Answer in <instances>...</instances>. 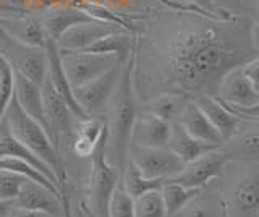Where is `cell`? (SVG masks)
Returning a JSON list of instances; mask_svg holds the SVG:
<instances>
[{"label": "cell", "instance_id": "ee69618b", "mask_svg": "<svg viewBox=\"0 0 259 217\" xmlns=\"http://www.w3.org/2000/svg\"><path fill=\"white\" fill-rule=\"evenodd\" d=\"M257 217H259V214H257Z\"/></svg>", "mask_w": 259, "mask_h": 217}, {"label": "cell", "instance_id": "5b68a950", "mask_svg": "<svg viewBox=\"0 0 259 217\" xmlns=\"http://www.w3.org/2000/svg\"><path fill=\"white\" fill-rule=\"evenodd\" d=\"M0 55L10 63V67L15 71L29 78L36 84L42 86L47 76L46 49L23 44L0 29Z\"/></svg>", "mask_w": 259, "mask_h": 217}, {"label": "cell", "instance_id": "d6a6232c", "mask_svg": "<svg viewBox=\"0 0 259 217\" xmlns=\"http://www.w3.org/2000/svg\"><path fill=\"white\" fill-rule=\"evenodd\" d=\"M107 217H135V199L121 188L120 183L110 198Z\"/></svg>", "mask_w": 259, "mask_h": 217}, {"label": "cell", "instance_id": "cb8c5ba5", "mask_svg": "<svg viewBox=\"0 0 259 217\" xmlns=\"http://www.w3.org/2000/svg\"><path fill=\"white\" fill-rule=\"evenodd\" d=\"M190 99V96L178 91H162L160 94L154 96L152 99L146 102L143 110L149 112V114L164 120V122L174 123L178 120L182 110L185 109Z\"/></svg>", "mask_w": 259, "mask_h": 217}, {"label": "cell", "instance_id": "ba28073f", "mask_svg": "<svg viewBox=\"0 0 259 217\" xmlns=\"http://www.w3.org/2000/svg\"><path fill=\"white\" fill-rule=\"evenodd\" d=\"M42 98H44V114L47 120L49 136L54 146L60 149L62 138H71L75 135V114L63 101L62 96L54 90V86L46 76L42 83Z\"/></svg>", "mask_w": 259, "mask_h": 217}, {"label": "cell", "instance_id": "83f0119b", "mask_svg": "<svg viewBox=\"0 0 259 217\" xmlns=\"http://www.w3.org/2000/svg\"><path fill=\"white\" fill-rule=\"evenodd\" d=\"M120 185L130 196L133 199L144 195V193L152 191V190H160L164 180H152V179H146V177L138 170L136 165L128 159V162L121 172V179Z\"/></svg>", "mask_w": 259, "mask_h": 217}, {"label": "cell", "instance_id": "74e56055", "mask_svg": "<svg viewBox=\"0 0 259 217\" xmlns=\"http://www.w3.org/2000/svg\"><path fill=\"white\" fill-rule=\"evenodd\" d=\"M241 70L245 76L249 79V83L253 84L254 90L259 93V54L251 60H248L245 65H241Z\"/></svg>", "mask_w": 259, "mask_h": 217}, {"label": "cell", "instance_id": "d590c367", "mask_svg": "<svg viewBox=\"0 0 259 217\" xmlns=\"http://www.w3.org/2000/svg\"><path fill=\"white\" fill-rule=\"evenodd\" d=\"M235 151L241 157H259V132H251L238 138Z\"/></svg>", "mask_w": 259, "mask_h": 217}, {"label": "cell", "instance_id": "277c9868", "mask_svg": "<svg viewBox=\"0 0 259 217\" xmlns=\"http://www.w3.org/2000/svg\"><path fill=\"white\" fill-rule=\"evenodd\" d=\"M105 141H107V128H104L101 140L91 154L88 199L86 203H81L94 217H107L110 198L121 179L120 170L112 165L105 156Z\"/></svg>", "mask_w": 259, "mask_h": 217}, {"label": "cell", "instance_id": "d4e9b609", "mask_svg": "<svg viewBox=\"0 0 259 217\" xmlns=\"http://www.w3.org/2000/svg\"><path fill=\"white\" fill-rule=\"evenodd\" d=\"M105 128V120L97 117H88L84 120H78L75 126V140H73V152L78 157H91L97 143Z\"/></svg>", "mask_w": 259, "mask_h": 217}, {"label": "cell", "instance_id": "1f68e13d", "mask_svg": "<svg viewBox=\"0 0 259 217\" xmlns=\"http://www.w3.org/2000/svg\"><path fill=\"white\" fill-rule=\"evenodd\" d=\"M201 195L202 193H199L188 206L182 209V211L174 217H229L227 206L224 203L221 207H219V211H215V207L210 206L207 201L201 199Z\"/></svg>", "mask_w": 259, "mask_h": 217}, {"label": "cell", "instance_id": "3957f363", "mask_svg": "<svg viewBox=\"0 0 259 217\" xmlns=\"http://www.w3.org/2000/svg\"><path fill=\"white\" fill-rule=\"evenodd\" d=\"M4 117L7 118L8 126H10L12 133L16 138L23 144H26V146L54 172V175L57 177V182H59V193H60L59 198L62 195H68V188H67L68 180H67V172H65V165L62 159V151H59L54 146L51 136H49V133L46 132V128L42 125L24 114L18 101L15 98V94L12 96V101L8 104Z\"/></svg>", "mask_w": 259, "mask_h": 217}, {"label": "cell", "instance_id": "4dcf8cb0", "mask_svg": "<svg viewBox=\"0 0 259 217\" xmlns=\"http://www.w3.org/2000/svg\"><path fill=\"white\" fill-rule=\"evenodd\" d=\"M135 217H168L160 190H152L135 198Z\"/></svg>", "mask_w": 259, "mask_h": 217}, {"label": "cell", "instance_id": "603a6c76", "mask_svg": "<svg viewBox=\"0 0 259 217\" xmlns=\"http://www.w3.org/2000/svg\"><path fill=\"white\" fill-rule=\"evenodd\" d=\"M232 206L237 212L256 217L259 214V172L245 175L232 190Z\"/></svg>", "mask_w": 259, "mask_h": 217}, {"label": "cell", "instance_id": "7c38bea8", "mask_svg": "<svg viewBox=\"0 0 259 217\" xmlns=\"http://www.w3.org/2000/svg\"><path fill=\"white\" fill-rule=\"evenodd\" d=\"M120 31H128V29L118 25H113V23L94 20L70 28L67 33H63L57 39L55 44L60 51H84L91 44L99 41V39L113 33H120Z\"/></svg>", "mask_w": 259, "mask_h": 217}, {"label": "cell", "instance_id": "ab89813d", "mask_svg": "<svg viewBox=\"0 0 259 217\" xmlns=\"http://www.w3.org/2000/svg\"><path fill=\"white\" fill-rule=\"evenodd\" d=\"M7 217H44V214H37V212H31V211H24V209L13 207L12 212Z\"/></svg>", "mask_w": 259, "mask_h": 217}, {"label": "cell", "instance_id": "6da1fadb", "mask_svg": "<svg viewBox=\"0 0 259 217\" xmlns=\"http://www.w3.org/2000/svg\"><path fill=\"white\" fill-rule=\"evenodd\" d=\"M238 21H221L201 17L168 39L165 47L168 91H178L191 99L215 96L224 76L256 57L253 42Z\"/></svg>", "mask_w": 259, "mask_h": 217}, {"label": "cell", "instance_id": "f1b7e54d", "mask_svg": "<svg viewBox=\"0 0 259 217\" xmlns=\"http://www.w3.org/2000/svg\"><path fill=\"white\" fill-rule=\"evenodd\" d=\"M57 5H79L78 0H0V13H34Z\"/></svg>", "mask_w": 259, "mask_h": 217}, {"label": "cell", "instance_id": "836d02e7", "mask_svg": "<svg viewBox=\"0 0 259 217\" xmlns=\"http://www.w3.org/2000/svg\"><path fill=\"white\" fill-rule=\"evenodd\" d=\"M13 96V68L2 55H0V120L4 118L5 110Z\"/></svg>", "mask_w": 259, "mask_h": 217}, {"label": "cell", "instance_id": "4316f807", "mask_svg": "<svg viewBox=\"0 0 259 217\" xmlns=\"http://www.w3.org/2000/svg\"><path fill=\"white\" fill-rule=\"evenodd\" d=\"M202 191H204V188H190V187H183L180 183L164 182L160 193H162V198H164L167 215L168 217L177 215Z\"/></svg>", "mask_w": 259, "mask_h": 217}, {"label": "cell", "instance_id": "f35d334b", "mask_svg": "<svg viewBox=\"0 0 259 217\" xmlns=\"http://www.w3.org/2000/svg\"><path fill=\"white\" fill-rule=\"evenodd\" d=\"M212 2L219 10L229 12L232 15H237V17H240V12L245 7L248 10V0H212Z\"/></svg>", "mask_w": 259, "mask_h": 217}, {"label": "cell", "instance_id": "8992f818", "mask_svg": "<svg viewBox=\"0 0 259 217\" xmlns=\"http://www.w3.org/2000/svg\"><path fill=\"white\" fill-rule=\"evenodd\" d=\"M60 59L63 71L73 90L93 81L94 78L104 75L105 71L123 63L117 55L88 51H60Z\"/></svg>", "mask_w": 259, "mask_h": 217}, {"label": "cell", "instance_id": "ffe728a7", "mask_svg": "<svg viewBox=\"0 0 259 217\" xmlns=\"http://www.w3.org/2000/svg\"><path fill=\"white\" fill-rule=\"evenodd\" d=\"M194 102L204 112V115L210 120V123L215 126V130L221 135L224 143L232 140L237 135L241 118L227 109L215 96H199V98L194 99Z\"/></svg>", "mask_w": 259, "mask_h": 217}, {"label": "cell", "instance_id": "7402d4cb", "mask_svg": "<svg viewBox=\"0 0 259 217\" xmlns=\"http://www.w3.org/2000/svg\"><path fill=\"white\" fill-rule=\"evenodd\" d=\"M219 148H222V146H217V144H210V143L194 138V136H191L178 122L172 123L168 149H172L175 154L183 160V164H190L193 160L199 159L201 156L207 154L210 151H215Z\"/></svg>", "mask_w": 259, "mask_h": 217}, {"label": "cell", "instance_id": "7bdbcfd3", "mask_svg": "<svg viewBox=\"0 0 259 217\" xmlns=\"http://www.w3.org/2000/svg\"><path fill=\"white\" fill-rule=\"evenodd\" d=\"M81 211H83V214H84L86 217H94V215H93L91 212H89V211H88V209H86V207H84L83 204H81Z\"/></svg>", "mask_w": 259, "mask_h": 217}, {"label": "cell", "instance_id": "60d3db41", "mask_svg": "<svg viewBox=\"0 0 259 217\" xmlns=\"http://www.w3.org/2000/svg\"><path fill=\"white\" fill-rule=\"evenodd\" d=\"M15 207L13 201H0V217H7Z\"/></svg>", "mask_w": 259, "mask_h": 217}, {"label": "cell", "instance_id": "d6986e66", "mask_svg": "<svg viewBox=\"0 0 259 217\" xmlns=\"http://www.w3.org/2000/svg\"><path fill=\"white\" fill-rule=\"evenodd\" d=\"M0 156L16 157V159H21V160H24V162L31 164L32 167H36L40 173H44L47 179L51 180L57 188H59V182H57V177L54 175V172L26 146V144H23L12 133L5 117L0 120Z\"/></svg>", "mask_w": 259, "mask_h": 217}, {"label": "cell", "instance_id": "ac0fdd59", "mask_svg": "<svg viewBox=\"0 0 259 217\" xmlns=\"http://www.w3.org/2000/svg\"><path fill=\"white\" fill-rule=\"evenodd\" d=\"M13 94L18 101L20 107L26 115L34 118L47 130V120L44 114V98H42V86L31 81L29 78L13 70Z\"/></svg>", "mask_w": 259, "mask_h": 217}, {"label": "cell", "instance_id": "f6af8a7d", "mask_svg": "<svg viewBox=\"0 0 259 217\" xmlns=\"http://www.w3.org/2000/svg\"><path fill=\"white\" fill-rule=\"evenodd\" d=\"M256 217H257V215H256Z\"/></svg>", "mask_w": 259, "mask_h": 217}, {"label": "cell", "instance_id": "9c48e42d", "mask_svg": "<svg viewBox=\"0 0 259 217\" xmlns=\"http://www.w3.org/2000/svg\"><path fill=\"white\" fill-rule=\"evenodd\" d=\"M121 67H123V63L105 71L104 75L94 78L93 81L73 90L78 106L83 109L88 117H94L96 114H101L104 109H107V104L120 79Z\"/></svg>", "mask_w": 259, "mask_h": 217}, {"label": "cell", "instance_id": "8d00e7d4", "mask_svg": "<svg viewBox=\"0 0 259 217\" xmlns=\"http://www.w3.org/2000/svg\"><path fill=\"white\" fill-rule=\"evenodd\" d=\"M183 2L190 4L193 7H196V9L209 13L210 17H214V18L221 20V21H238V20H241L240 17H237V15H232L229 12L219 10L217 7L214 5L212 0H183Z\"/></svg>", "mask_w": 259, "mask_h": 217}, {"label": "cell", "instance_id": "4fadbf2b", "mask_svg": "<svg viewBox=\"0 0 259 217\" xmlns=\"http://www.w3.org/2000/svg\"><path fill=\"white\" fill-rule=\"evenodd\" d=\"M0 29L16 41L42 49L47 41L42 21L32 13H0Z\"/></svg>", "mask_w": 259, "mask_h": 217}, {"label": "cell", "instance_id": "30bf717a", "mask_svg": "<svg viewBox=\"0 0 259 217\" xmlns=\"http://www.w3.org/2000/svg\"><path fill=\"white\" fill-rule=\"evenodd\" d=\"M227 159H229V154L219 148L215 151H210L207 154L201 156L199 159L193 160L190 164H185L180 173L170 177V179L164 182L180 183L183 187H190V188H206L214 179L222 175Z\"/></svg>", "mask_w": 259, "mask_h": 217}, {"label": "cell", "instance_id": "f546056e", "mask_svg": "<svg viewBox=\"0 0 259 217\" xmlns=\"http://www.w3.org/2000/svg\"><path fill=\"white\" fill-rule=\"evenodd\" d=\"M0 168H4V170H8V172H13V173H18L21 177H26V179H31V180H34L40 185H44V187H47L49 190H52L54 193H57V195H60L59 188H57L44 173H40L36 167H32L31 164L24 162V160H21V159L10 157V156H0Z\"/></svg>", "mask_w": 259, "mask_h": 217}, {"label": "cell", "instance_id": "9a60e30c", "mask_svg": "<svg viewBox=\"0 0 259 217\" xmlns=\"http://www.w3.org/2000/svg\"><path fill=\"white\" fill-rule=\"evenodd\" d=\"M40 13H42L40 21H42L46 34L49 39H52L55 42L70 28L96 20L81 5H57Z\"/></svg>", "mask_w": 259, "mask_h": 217}, {"label": "cell", "instance_id": "b9f144b4", "mask_svg": "<svg viewBox=\"0 0 259 217\" xmlns=\"http://www.w3.org/2000/svg\"><path fill=\"white\" fill-rule=\"evenodd\" d=\"M83 2H94V4H105V2H112V4H118V0H83Z\"/></svg>", "mask_w": 259, "mask_h": 217}, {"label": "cell", "instance_id": "484cf974", "mask_svg": "<svg viewBox=\"0 0 259 217\" xmlns=\"http://www.w3.org/2000/svg\"><path fill=\"white\" fill-rule=\"evenodd\" d=\"M84 51H88V52H97V54L117 55V57L121 62H125L130 57V55L135 52L133 33H130V31H120V33L109 34V36L99 39L97 42L91 44Z\"/></svg>", "mask_w": 259, "mask_h": 217}, {"label": "cell", "instance_id": "7a4b0ae2", "mask_svg": "<svg viewBox=\"0 0 259 217\" xmlns=\"http://www.w3.org/2000/svg\"><path fill=\"white\" fill-rule=\"evenodd\" d=\"M135 70H136V51L123 62L121 75L115 91L107 104V141H105V156L115 165L120 173L128 162V148L132 138L133 123L138 115V101L135 91Z\"/></svg>", "mask_w": 259, "mask_h": 217}, {"label": "cell", "instance_id": "44dd1931", "mask_svg": "<svg viewBox=\"0 0 259 217\" xmlns=\"http://www.w3.org/2000/svg\"><path fill=\"white\" fill-rule=\"evenodd\" d=\"M177 122L191 136H194V138L210 143V144H217V146H222L224 144L221 135L215 130V126L210 123V120L204 115V112L198 107V104L194 102V99L188 101V104H186L185 109L182 110V114L178 117Z\"/></svg>", "mask_w": 259, "mask_h": 217}, {"label": "cell", "instance_id": "e0dca14e", "mask_svg": "<svg viewBox=\"0 0 259 217\" xmlns=\"http://www.w3.org/2000/svg\"><path fill=\"white\" fill-rule=\"evenodd\" d=\"M222 102L235 107H253L259 102V93L249 83V79L243 73L241 67L229 71L215 94Z\"/></svg>", "mask_w": 259, "mask_h": 217}, {"label": "cell", "instance_id": "52a82bcc", "mask_svg": "<svg viewBox=\"0 0 259 217\" xmlns=\"http://www.w3.org/2000/svg\"><path fill=\"white\" fill-rule=\"evenodd\" d=\"M128 159L146 179L167 180L183 170V160L168 148H143L130 144Z\"/></svg>", "mask_w": 259, "mask_h": 217}, {"label": "cell", "instance_id": "2e32d148", "mask_svg": "<svg viewBox=\"0 0 259 217\" xmlns=\"http://www.w3.org/2000/svg\"><path fill=\"white\" fill-rule=\"evenodd\" d=\"M44 49H46V55H47V78H49V81H51V84L54 86V90L62 96L65 102L68 104V107L71 109V112L75 114V117L78 120L88 118V115L83 112V109L78 106V102L75 99L73 88H71L68 78L63 71V67H62L60 49L57 47L55 41L47 37Z\"/></svg>", "mask_w": 259, "mask_h": 217}, {"label": "cell", "instance_id": "8fae6325", "mask_svg": "<svg viewBox=\"0 0 259 217\" xmlns=\"http://www.w3.org/2000/svg\"><path fill=\"white\" fill-rule=\"evenodd\" d=\"M15 207L44 214L47 217H62V203L57 193L31 179H24L15 198Z\"/></svg>", "mask_w": 259, "mask_h": 217}, {"label": "cell", "instance_id": "5bb4252c", "mask_svg": "<svg viewBox=\"0 0 259 217\" xmlns=\"http://www.w3.org/2000/svg\"><path fill=\"white\" fill-rule=\"evenodd\" d=\"M172 123L154 117L149 112H138L130 144L143 148H168Z\"/></svg>", "mask_w": 259, "mask_h": 217}, {"label": "cell", "instance_id": "e575fe53", "mask_svg": "<svg viewBox=\"0 0 259 217\" xmlns=\"http://www.w3.org/2000/svg\"><path fill=\"white\" fill-rule=\"evenodd\" d=\"M26 177L0 168V201H15Z\"/></svg>", "mask_w": 259, "mask_h": 217}]
</instances>
